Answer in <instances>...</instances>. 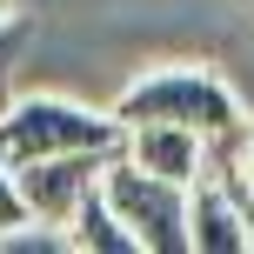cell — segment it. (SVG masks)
Segmentation results:
<instances>
[{
    "label": "cell",
    "instance_id": "obj_1",
    "mask_svg": "<svg viewBox=\"0 0 254 254\" xmlns=\"http://www.w3.org/2000/svg\"><path fill=\"white\" fill-rule=\"evenodd\" d=\"M127 127L114 114H94L80 101H54V94H27V101L0 107V161H54V154H121Z\"/></svg>",
    "mask_w": 254,
    "mask_h": 254
},
{
    "label": "cell",
    "instance_id": "obj_2",
    "mask_svg": "<svg viewBox=\"0 0 254 254\" xmlns=\"http://www.w3.org/2000/svg\"><path fill=\"white\" fill-rule=\"evenodd\" d=\"M121 127H147V121H167V127H194V134L221 140L228 127H241V101H234V87L221 74H207V67H154V74H140L134 87L121 94L114 107H107Z\"/></svg>",
    "mask_w": 254,
    "mask_h": 254
},
{
    "label": "cell",
    "instance_id": "obj_3",
    "mask_svg": "<svg viewBox=\"0 0 254 254\" xmlns=\"http://www.w3.org/2000/svg\"><path fill=\"white\" fill-rule=\"evenodd\" d=\"M101 194L127 221V234L140 241V254H194L188 248V188H181V181H161L140 161L114 154V161L101 167Z\"/></svg>",
    "mask_w": 254,
    "mask_h": 254
},
{
    "label": "cell",
    "instance_id": "obj_4",
    "mask_svg": "<svg viewBox=\"0 0 254 254\" xmlns=\"http://www.w3.org/2000/svg\"><path fill=\"white\" fill-rule=\"evenodd\" d=\"M107 161H114V154H54V161L13 167L34 228H67V221H74V207L101 188V167H107Z\"/></svg>",
    "mask_w": 254,
    "mask_h": 254
},
{
    "label": "cell",
    "instance_id": "obj_5",
    "mask_svg": "<svg viewBox=\"0 0 254 254\" xmlns=\"http://www.w3.org/2000/svg\"><path fill=\"white\" fill-rule=\"evenodd\" d=\"M188 248L194 254H254V228L234 207V194L201 167V181L188 188Z\"/></svg>",
    "mask_w": 254,
    "mask_h": 254
},
{
    "label": "cell",
    "instance_id": "obj_6",
    "mask_svg": "<svg viewBox=\"0 0 254 254\" xmlns=\"http://www.w3.org/2000/svg\"><path fill=\"white\" fill-rule=\"evenodd\" d=\"M127 161H140L147 174L161 181H181V188H194L207 167V134H194V127H167V121H147V127H127Z\"/></svg>",
    "mask_w": 254,
    "mask_h": 254
},
{
    "label": "cell",
    "instance_id": "obj_7",
    "mask_svg": "<svg viewBox=\"0 0 254 254\" xmlns=\"http://www.w3.org/2000/svg\"><path fill=\"white\" fill-rule=\"evenodd\" d=\"M207 174L234 194V207H241L248 228H254V121L228 127L221 140H207Z\"/></svg>",
    "mask_w": 254,
    "mask_h": 254
},
{
    "label": "cell",
    "instance_id": "obj_8",
    "mask_svg": "<svg viewBox=\"0 0 254 254\" xmlns=\"http://www.w3.org/2000/svg\"><path fill=\"white\" fill-rule=\"evenodd\" d=\"M67 248H80V254H140V241L127 234V221L107 207L101 188L74 207V221H67Z\"/></svg>",
    "mask_w": 254,
    "mask_h": 254
},
{
    "label": "cell",
    "instance_id": "obj_9",
    "mask_svg": "<svg viewBox=\"0 0 254 254\" xmlns=\"http://www.w3.org/2000/svg\"><path fill=\"white\" fill-rule=\"evenodd\" d=\"M13 228H34V214H27V201H20V181H13V167L0 161V234H13Z\"/></svg>",
    "mask_w": 254,
    "mask_h": 254
},
{
    "label": "cell",
    "instance_id": "obj_10",
    "mask_svg": "<svg viewBox=\"0 0 254 254\" xmlns=\"http://www.w3.org/2000/svg\"><path fill=\"white\" fill-rule=\"evenodd\" d=\"M20 40H27V27H13L7 13H0V94H7V80H13V61H20Z\"/></svg>",
    "mask_w": 254,
    "mask_h": 254
},
{
    "label": "cell",
    "instance_id": "obj_11",
    "mask_svg": "<svg viewBox=\"0 0 254 254\" xmlns=\"http://www.w3.org/2000/svg\"><path fill=\"white\" fill-rule=\"evenodd\" d=\"M0 13H13V0H0Z\"/></svg>",
    "mask_w": 254,
    "mask_h": 254
}]
</instances>
